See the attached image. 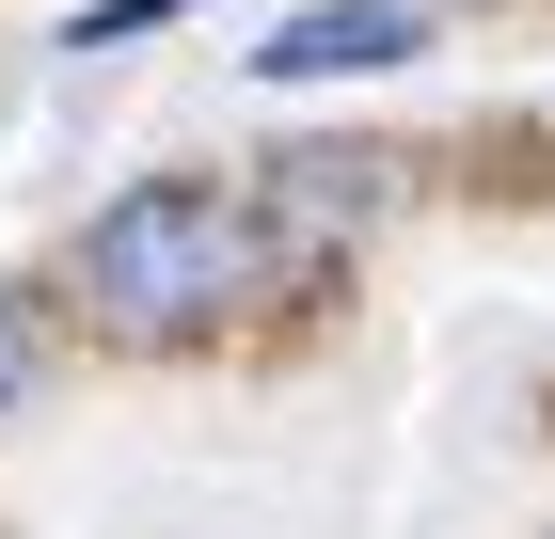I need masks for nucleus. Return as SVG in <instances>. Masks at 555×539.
I'll return each mask as SVG.
<instances>
[{"label":"nucleus","instance_id":"nucleus-2","mask_svg":"<svg viewBox=\"0 0 555 539\" xmlns=\"http://www.w3.org/2000/svg\"><path fill=\"white\" fill-rule=\"evenodd\" d=\"M413 48H428L413 0H318V16H286L255 48V80H349V64H413Z\"/></svg>","mask_w":555,"mask_h":539},{"label":"nucleus","instance_id":"nucleus-4","mask_svg":"<svg viewBox=\"0 0 555 539\" xmlns=\"http://www.w3.org/2000/svg\"><path fill=\"white\" fill-rule=\"evenodd\" d=\"M143 16H175V0H95V16H80V48H128Z\"/></svg>","mask_w":555,"mask_h":539},{"label":"nucleus","instance_id":"nucleus-1","mask_svg":"<svg viewBox=\"0 0 555 539\" xmlns=\"http://www.w3.org/2000/svg\"><path fill=\"white\" fill-rule=\"evenodd\" d=\"M255 254H270L255 191H222V175H143V191L95 207L80 286H95L112 333H191V318H222V301L255 286Z\"/></svg>","mask_w":555,"mask_h":539},{"label":"nucleus","instance_id":"nucleus-3","mask_svg":"<svg viewBox=\"0 0 555 539\" xmlns=\"http://www.w3.org/2000/svg\"><path fill=\"white\" fill-rule=\"evenodd\" d=\"M16 381H33V301H0V413H16Z\"/></svg>","mask_w":555,"mask_h":539}]
</instances>
